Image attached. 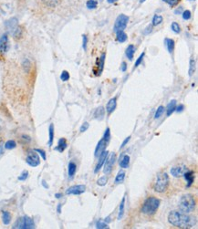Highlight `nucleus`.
Wrapping results in <instances>:
<instances>
[{
  "label": "nucleus",
  "instance_id": "nucleus-19",
  "mask_svg": "<svg viewBox=\"0 0 198 229\" xmlns=\"http://www.w3.org/2000/svg\"><path fill=\"white\" fill-rule=\"evenodd\" d=\"M134 53H135V47L133 45H129L126 49V51H125V54L127 56V58L130 60H132L133 59V56H134Z\"/></svg>",
  "mask_w": 198,
  "mask_h": 229
},
{
  "label": "nucleus",
  "instance_id": "nucleus-52",
  "mask_svg": "<svg viewBox=\"0 0 198 229\" xmlns=\"http://www.w3.org/2000/svg\"><path fill=\"white\" fill-rule=\"evenodd\" d=\"M42 184H43V186H44V187L49 188V185H47V184H46V182H45V181H43V182H42Z\"/></svg>",
  "mask_w": 198,
  "mask_h": 229
},
{
  "label": "nucleus",
  "instance_id": "nucleus-30",
  "mask_svg": "<svg viewBox=\"0 0 198 229\" xmlns=\"http://www.w3.org/2000/svg\"><path fill=\"white\" fill-rule=\"evenodd\" d=\"M103 115H104V108H103V107H100V108H98V109L95 111V113H94L95 118H97V119L102 118Z\"/></svg>",
  "mask_w": 198,
  "mask_h": 229
},
{
  "label": "nucleus",
  "instance_id": "nucleus-47",
  "mask_svg": "<svg viewBox=\"0 0 198 229\" xmlns=\"http://www.w3.org/2000/svg\"><path fill=\"white\" fill-rule=\"evenodd\" d=\"M120 69H121V71H126V69H127V64H126V62H122L121 63V66H120Z\"/></svg>",
  "mask_w": 198,
  "mask_h": 229
},
{
  "label": "nucleus",
  "instance_id": "nucleus-29",
  "mask_svg": "<svg viewBox=\"0 0 198 229\" xmlns=\"http://www.w3.org/2000/svg\"><path fill=\"white\" fill-rule=\"evenodd\" d=\"M86 6L89 9H95L98 6V1L97 0H88Z\"/></svg>",
  "mask_w": 198,
  "mask_h": 229
},
{
  "label": "nucleus",
  "instance_id": "nucleus-49",
  "mask_svg": "<svg viewBox=\"0 0 198 229\" xmlns=\"http://www.w3.org/2000/svg\"><path fill=\"white\" fill-rule=\"evenodd\" d=\"M130 139H131V136H129V137H127V138H126L125 140L123 141V142H122V144L120 145V148H122V147H124V146L126 145V143H127V142H128V141H130Z\"/></svg>",
  "mask_w": 198,
  "mask_h": 229
},
{
  "label": "nucleus",
  "instance_id": "nucleus-45",
  "mask_svg": "<svg viewBox=\"0 0 198 229\" xmlns=\"http://www.w3.org/2000/svg\"><path fill=\"white\" fill-rule=\"evenodd\" d=\"M82 37H83V49H84V50H87V41H88V38H87V36H85V35H83Z\"/></svg>",
  "mask_w": 198,
  "mask_h": 229
},
{
  "label": "nucleus",
  "instance_id": "nucleus-43",
  "mask_svg": "<svg viewBox=\"0 0 198 229\" xmlns=\"http://www.w3.org/2000/svg\"><path fill=\"white\" fill-rule=\"evenodd\" d=\"M90 127V124L88 123V122H84L83 124H82V126L80 127V131L81 132H84V131H86Z\"/></svg>",
  "mask_w": 198,
  "mask_h": 229
},
{
  "label": "nucleus",
  "instance_id": "nucleus-57",
  "mask_svg": "<svg viewBox=\"0 0 198 229\" xmlns=\"http://www.w3.org/2000/svg\"><path fill=\"white\" fill-rule=\"evenodd\" d=\"M145 0H141V3H143V2H144Z\"/></svg>",
  "mask_w": 198,
  "mask_h": 229
},
{
  "label": "nucleus",
  "instance_id": "nucleus-23",
  "mask_svg": "<svg viewBox=\"0 0 198 229\" xmlns=\"http://www.w3.org/2000/svg\"><path fill=\"white\" fill-rule=\"evenodd\" d=\"M2 221L4 223V225H8L11 221V216L9 214V212L7 211H4L2 213Z\"/></svg>",
  "mask_w": 198,
  "mask_h": 229
},
{
  "label": "nucleus",
  "instance_id": "nucleus-38",
  "mask_svg": "<svg viewBox=\"0 0 198 229\" xmlns=\"http://www.w3.org/2000/svg\"><path fill=\"white\" fill-rule=\"evenodd\" d=\"M144 55H145V53L144 52H143L141 55H140V57L137 59V60H136V62L134 64V68H137L140 64L142 63V61H143V60H144Z\"/></svg>",
  "mask_w": 198,
  "mask_h": 229
},
{
  "label": "nucleus",
  "instance_id": "nucleus-51",
  "mask_svg": "<svg viewBox=\"0 0 198 229\" xmlns=\"http://www.w3.org/2000/svg\"><path fill=\"white\" fill-rule=\"evenodd\" d=\"M60 207H61V204H59V205H58V213H61V210H60Z\"/></svg>",
  "mask_w": 198,
  "mask_h": 229
},
{
  "label": "nucleus",
  "instance_id": "nucleus-44",
  "mask_svg": "<svg viewBox=\"0 0 198 229\" xmlns=\"http://www.w3.org/2000/svg\"><path fill=\"white\" fill-rule=\"evenodd\" d=\"M35 152H37V153H39L42 156V158H43V160H46L47 159V157H46V153L43 151V150H40V149H35Z\"/></svg>",
  "mask_w": 198,
  "mask_h": 229
},
{
  "label": "nucleus",
  "instance_id": "nucleus-36",
  "mask_svg": "<svg viewBox=\"0 0 198 229\" xmlns=\"http://www.w3.org/2000/svg\"><path fill=\"white\" fill-rule=\"evenodd\" d=\"M163 2H165V3H167V4H168V5H169L171 7H172L177 6L181 0H163Z\"/></svg>",
  "mask_w": 198,
  "mask_h": 229
},
{
  "label": "nucleus",
  "instance_id": "nucleus-27",
  "mask_svg": "<svg viewBox=\"0 0 198 229\" xmlns=\"http://www.w3.org/2000/svg\"><path fill=\"white\" fill-rule=\"evenodd\" d=\"M195 70H196V61H195V59L192 58L190 60V67H189V77H192L195 73Z\"/></svg>",
  "mask_w": 198,
  "mask_h": 229
},
{
  "label": "nucleus",
  "instance_id": "nucleus-59",
  "mask_svg": "<svg viewBox=\"0 0 198 229\" xmlns=\"http://www.w3.org/2000/svg\"><path fill=\"white\" fill-rule=\"evenodd\" d=\"M191 1H193V0H191Z\"/></svg>",
  "mask_w": 198,
  "mask_h": 229
},
{
  "label": "nucleus",
  "instance_id": "nucleus-56",
  "mask_svg": "<svg viewBox=\"0 0 198 229\" xmlns=\"http://www.w3.org/2000/svg\"><path fill=\"white\" fill-rule=\"evenodd\" d=\"M3 153V150H2V145H0V154Z\"/></svg>",
  "mask_w": 198,
  "mask_h": 229
},
{
  "label": "nucleus",
  "instance_id": "nucleus-3",
  "mask_svg": "<svg viewBox=\"0 0 198 229\" xmlns=\"http://www.w3.org/2000/svg\"><path fill=\"white\" fill-rule=\"evenodd\" d=\"M160 205V200L155 196H150L144 201L142 206L143 214L147 216H153L156 213Z\"/></svg>",
  "mask_w": 198,
  "mask_h": 229
},
{
  "label": "nucleus",
  "instance_id": "nucleus-26",
  "mask_svg": "<svg viewBox=\"0 0 198 229\" xmlns=\"http://www.w3.org/2000/svg\"><path fill=\"white\" fill-rule=\"evenodd\" d=\"M124 178H125V173L123 171H120L115 178V184H121L123 181H124Z\"/></svg>",
  "mask_w": 198,
  "mask_h": 229
},
{
  "label": "nucleus",
  "instance_id": "nucleus-10",
  "mask_svg": "<svg viewBox=\"0 0 198 229\" xmlns=\"http://www.w3.org/2000/svg\"><path fill=\"white\" fill-rule=\"evenodd\" d=\"M86 191V186L83 184H79V185H74L71 186L69 188H68L66 191V194H75V195H79L83 193Z\"/></svg>",
  "mask_w": 198,
  "mask_h": 229
},
{
  "label": "nucleus",
  "instance_id": "nucleus-37",
  "mask_svg": "<svg viewBox=\"0 0 198 229\" xmlns=\"http://www.w3.org/2000/svg\"><path fill=\"white\" fill-rule=\"evenodd\" d=\"M60 79H61L62 81H67V80H68V79H69V73H68L67 70H63L62 73H61V75H60Z\"/></svg>",
  "mask_w": 198,
  "mask_h": 229
},
{
  "label": "nucleus",
  "instance_id": "nucleus-2",
  "mask_svg": "<svg viewBox=\"0 0 198 229\" xmlns=\"http://www.w3.org/2000/svg\"><path fill=\"white\" fill-rule=\"evenodd\" d=\"M196 205V197L193 194L187 193L181 197L180 202H179V208L180 211L184 212L185 214L192 213Z\"/></svg>",
  "mask_w": 198,
  "mask_h": 229
},
{
  "label": "nucleus",
  "instance_id": "nucleus-18",
  "mask_svg": "<svg viewBox=\"0 0 198 229\" xmlns=\"http://www.w3.org/2000/svg\"><path fill=\"white\" fill-rule=\"evenodd\" d=\"M76 171H77V165L75 163L73 162H70L68 164V177L72 178L75 174H76Z\"/></svg>",
  "mask_w": 198,
  "mask_h": 229
},
{
  "label": "nucleus",
  "instance_id": "nucleus-11",
  "mask_svg": "<svg viewBox=\"0 0 198 229\" xmlns=\"http://www.w3.org/2000/svg\"><path fill=\"white\" fill-rule=\"evenodd\" d=\"M188 171V168L185 165L174 166L171 169V174L173 177H181L185 174V172Z\"/></svg>",
  "mask_w": 198,
  "mask_h": 229
},
{
  "label": "nucleus",
  "instance_id": "nucleus-14",
  "mask_svg": "<svg viewBox=\"0 0 198 229\" xmlns=\"http://www.w3.org/2000/svg\"><path fill=\"white\" fill-rule=\"evenodd\" d=\"M8 50V37L7 34H4L0 38V52L5 53Z\"/></svg>",
  "mask_w": 198,
  "mask_h": 229
},
{
  "label": "nucleus",
  "instance_id": "nucleus-17",
  "mask_svg": "<svg viewBox=\"0 0 198 229\" xmlns=\"http://www.w3.org/2000/svg\"><path fill=\"white\" fill-rule=\"evenodd\" d=\"M67 146H68V144H67L66 139L65 138H60L59 140V142H58V146L55 148V150L56 151H59V153H62V152L65 151Z\"/></svg>",
  "mask_w": 198,
  "mask_h": 229
},
{
  "label": "nucleus",
  "instance_id": "nucleus-21",
  "mask_svg": "<svg viewBox=\"0 0 198 229\" xmlns=\"http://www.w3.org/2000/svg\"><path fill=\"white\" fill-rule=\"evenodd\" d=\"M130 165V156L124 155L121 161H120V166L123 169H127Z\"/></svg>",
  "mask_w": 198,
  "mask_h": 229
},
{
  "label": "nucleus",
  "instance_id": "nucleus-22",
  "mask_svg": "<svg viewBox=\"0 0 198 229\" xmlns=\"http://www.w3.org/2000/svg\"><path fill=\"white\" fill-rule=\"evenodd\" d=\"M175 108H176V101L172 100L167 105V116H170L172 114V112L175 111Z\"/></svg>",
  "mask_w": 198,
  "mask_h": 229
},
{
  "label": "nucleus",
  "instance_id": "nucleus-35",
  "mask_svg": "<svg viewBox=\"0 0 198 229\" xmlns=\"http://www.w3.org/2000/svg\"><path fill=\"white\" fill-rule=\"evenodd\" d=\"M107 182H108L107 176H102V177H101V178L97 181V184L100 185V186H104V185H106Z\"/></svg>",
  "mask_w": 198,
  "mask_h": 229
},
{
  "label": "nucleus",
  "instance_id": "nucleus-54",
  "mask_svg": "<svg viewBox=\"0 0 198 229\" xmlns=\"http://www.w3.org/2000/svg\"><path fill=\"white\" fill-rule=\"evenodd\" d=\"M44 1H46V2H48V3H52V2H55L56 0H44Z\"/></svg>",
  "mask_w": 198,
  "mask_h": 229
},
{
  "label": "nucleus",
  "instance_id": "nucleus-53",
  "mask_svg": "<svg viewBox=\"0 0 198 229\" xmlns=\"http://www.w3.org/2000/svg\"><path fill=\"white\" fill-rule=\"evenodd\" d=\"M108 1V3H110V4H112V3H114V2H116V1H118V0H107Z\"/></svg>",
  "mask_w": 198,
  "mask_h": 229
},
{
  "label": "nucleus",
  "instance_id": "nucleus-24",
  "mask_svg": "<svg viewBox=\"0 0 198 229\" xmlns=\"http://www.w3.org/2000/svg\"><path fill=\"white\" fill-rule=\"evenodd\" d=\"M116 35H117V40L120 43H123L127 40V34L124 31H118L116 32Z\"/></svg>",
  "mask_w": 198,
  "mask_h": 229
},
{
  "label": "nucleus",
  "instance_id": "nucleus-32",
  "mask_svg": "<svg viewBox=\"0 0 198 229\" xmlns=\"http://www.w3.org/2000/svg\"><path fill=\"white\" fill-rule=\"evenodd\" d=\"M163 22V17L160 15H155L153 18V26H158Z\"/></svg>",
  "mask_w": 198,
  "mask_h": 229
},
{
  "label": "nucleus",
  "instance_id": "nucleus-34",
  "mask_svg": "<svg viewBox=\"0 0 198 229\" xmlns=\"http://www.w3.org/2000/svg\"><path fill=\"white\" fill-rule=\"evenodd\" d=\"M163 112H164V107H163V106H160L158 109H157L156 112H155L154 118H155V119H158V118H160V117L163 115Z\"/></svg>",
  "mask_w": 198,
  "mask_h": 229
},
{
  "label": "nucleus",
  "instance_id": "nucleus-31",
  "mask_svg": "<svg viewBox=\"0 0 198 229\" xmlns=\"http://www.w3.org/2000/svg\"><path fill=\"white\" fill-rule=\"evenodd\" d=\"M16 143L14 140L7 141L6 142V144H5V148L7 149V150H12L14 148H16Z\"/></svg>",
  "mask_w": 198,
  "mask_h": 229
},
{
  "label": "nucleus",
  "instance_id": "nucleus-8",
  "mask_svg": "<svg viewBox=\"0 0 198 229\" xmlns=\"http://www.w3.org/2000/svg\"><path fill=\"white\" fill-rule=\"evenodd\" d=\"M115 161H116V154L114 153H111L110 156H107V159L104 163V170H103L105 174H109L111 172Z\"/></svg>",
  "mask_w": 198,
  "mask_h": 229
},
{
  "label": "nucleus",
  "instance_id": "nucleus-50",
  "mask_svg": "<svg viewBox=\"0 0 198 229\" xmlns=\"http://www.w3.org/2000/svg\"><path fill=\"white\" fill-rule=\"evenodd\" d=\"M181 12H182V7H180V8H178V9H176V10L174 11L175 14H180Z\"/></svg>",
  "mask_w": 198,
  "mask_h": 229
},
{
  "label": "nucleus",
  "instance_id": "nucleus-5",
  "mask_svg": "<svg viewBox=\"0 0 198 229\" xmlns=\"http://www.w3.org/2000/svg\"><path fill=\"white\" fill-rule=\"evenodd\" d=\"M35 227V223L32 218L28 217H20L14 225L13 228L32 229Z\"/></svg>",
  "mask_w": 198,
  "mask_h": 229
},
{
  "label": "nucleus",
  "instance_id": "nucleus-12",
  "mask_svg": "<svg viewBox=\"0 0 198 229\" xmlns=\"http://www.w3.org/2000/svg\"><path fill=\"white\" fill-rule=\"evenodd\" d=\"M108 153H108L107 151H104V152H102V153L100 154V156H99V162H98L97 165L95 167V170H94V173H95V174H97V173L101 170V168L103 166L104 163H105L106 159H107Z\"/></svg>",
  "mask_w": 198,
  "mask_h": 229
},
{
  "label": "nucleus",
  "instance_id": "nucleus-20",
  "mask_svg": "<svg viewBox=\"0 0 198 229\" xmlns=\"http://www.w3.org/2000/svg\"><path fill=\"white\" fill-rule=\"evenodd\" d=\"M165 46L168 50V52L172 54V51L174 50V40L172 38H165Z\"/></svg>",
  "mask_w": 198,
  "mask_h": 229
},
{
  "label": "nucleus",
  "instance_id": "nucleus-15",
  "mask_svg": "<svg viewBox=\"0 0 198 229\" xmlns=\"http://www.w3.org/2000/svg\"><path fill=\"white\" fill-rule=\"evenodd\" d=\"M116 106H117V99L116 98L111 99L106 105V112H108V114L112 113L116 109Z\"/></svg>",
  "mask_w": 198,
  "mask_h": 229
},
{
  "label": "nucleus",
  "instance_id": "nucleus-41",
  "mask_svg": "<svg viewBox=\"0 0 198 229\" xmlns=\"http://www.w3.org/2000/svg\"><path fill=\"white\" fill-rule=\"evenodd\" d=\"M27 176H28V172H27V171H24V172L18 176V180H19V181H25V180L27 178Z\"/></svg>",
  "mask_w": 198,
  "mask_h": 229
},
{
  "label": "nucleus",
  "instance_id": "nucleus-4",
  "mask_svg": "<svg viewBox=\"0 0 198 229\" xmlns=\"http://www.w3.org/2000/svg\"><path fill=\"white\" fill-rule=\"evenodd\" d=\"M169 176L166 173H160L155 182L153 183V190L157 193H163L167 190L169 185Z\"/></svg>",
  "mask_w": 198,
  "mask_h": 229
},
{
  "label": "nucleus",
  "instance_id": "nucleus-16",
  "mask_svg": "<svg viewBox=\"0 0 198 229\" xmlns=\"http://www.w3.org/2000/svg\"><path fill=\"white\" fill-rule=\"evenodd\" d=\"M183 176H185V179L187 182V187H190L194 184V181H195V174H194V172L188 170L187 172H185V174Z\"/></svg>",
  "mask_w": 198,
  "mask_h": 229
},
{
  "label": "nucleus",
  "instance_id": "nucleus-7",
  "mask_svg": "<svg viewBox=\"0 0 198 229\" xmlns=\"http://www.w3.org/2000/svg\"><path fill=\"white\" fill-rule=\"evenodd\" d=\"M26 162L31 167H37L38 165H40V158L37 152H30L26 156Z\"/></svg>",
  "mask_w": 198,
  "mask_h": 229
},
{
  "label": "nucleus",
  "instance_id": "nucleus-42",
  "mask_svg": "<svg viewBox=\"0 0 198 229\" xmlns=\"http://www.w3.org/2000/svg\"><path fill=\"white\" fill-rule=\"evenodd\" d=\"M182 16H183V18H184L185 20H188V19L191 18V12H190L189 10H185V11L183 12Z\"/></svg>",
  "mask_w": 198,
  "mask_h": 229
},
{
  "label": "nucleus",
  "instance_id": "nucleus-55",
  "mask_svg": "<svg viewBox=\"0 0 198 229\" xmlns=\"http://www.w3.org/2000/svg\"><path fill=\"white\" fill-rule=\"evenodd\" d=\"M57 198H60V196H61V194L60 193H56V195H55Z\"/></svg>",
  "mask_w": 198,
  "mask_h": 229
},
{
  "label": "nucleus",
  "instance_id": "nucleus-13",
  "mask_svg": "<svg viewBox=\"0 0 198 229\" xmlns=\"http://www.w3.org/2000/svg\"><path fill=\"white\" fill-rule=\"evenodd\" d=\"M106 147H107V141L103 138L101 139L100 141L98 142L97 146H96V149H95V156L96 157L100 156L101 153L105 151Z\"/></svg>",
  "mask_w": 198,
  "mask_h": 229
},
{
  "label": "nucleus",
  "instance_id": "nucleus-1",
  "mask_svg": "<svg viewBox=\"0 0 198 229\" xmlns=\"http://www.w3.org/2000/svg\"><path fill=\"white\" fill-rule=\"evenodd\" d=\"M169 223L179 228H190L193 227L196 221L194 217L188 216L182 211H172L168 216Z\"/></svg>",
  "mask_w": 198,
  "mask_h": 229
},
{
  "label": "nucleus",
  "instance_id": "nucleus-25",
  "mask_svg": "<svg viewBox=\"0 0 198 229\" xmlns=\"http://www.w3.org/2000/svg\"><path fill=\"white\" fill-rule=\"evenodd\" d=\"M124 205H125V197L122 198L120 204V208H119V215H118V219L120 220L122 217H123V214H124Z\"/></svg>",
  "mask_w": 198,
  "mask_h": 229
},
{
  "label": "nucleus",
  "instance_id": "nucleus-9",
  "mask_svg": "<svg viewBox=\"0 0 198 229\" xmlns=\"http://www.w3.org/2000/svg\"><path fill=\"white\" fill-rule=\"evenodd\" d=\"M104 61H105V53H103L101 56V58H99L96 61L95 67L93 69V72L95 73V75L100 76L101 74L103 68H104Z\"/></svg>",
  "mask_w": 198,
  "mask_h": 229
},
{
  "label": "nucleus",
  "instance_id": "nucleus-40",
  "mask_svg": "<svg viewBox=\"0 0 198 229\" xmlns=\"http://www.w3.org/2000/svg\"><path fill=\"white\" fill-rule=\"evenodd\" d=\"M103 139L108 142L110 139H111V131H110V128H107L105 131V133H104V137Z\"/></svg>",
  "mask_w": 198,
  "mask_h": 229
},
{
  "label": "nucleus",
  "instance_id": "nucleus-28",
  "mask_svg": "<svg viewBox=\"0 0 198 229\" xmlns=\"http://www.w3.org/2000/svg\"><path fill=\"white\" fill-rule=\"evenodd\" d=\"M49 133H50V137H49V145L51 146L53 143V140H54V125H53L52 123L50 125Z\"/></svg>",
  "mask_w": 198,
  "mask_h": 229
},
{
  "label": "nucleus",
  "instance_id": "nucleus-46",
  "mask_svg": "<svg viewBox=\"0 0 198 229\" xmlns=\"http://www.w3.org/2000/svg\"><path fill=\"white\" fill-rule=\"evenodd\" d=\"M184 109H185V106H184L183 104H180L177 108H175V111H176L177 112H183Z\"/></svg>",
  "mask_w": 198,
  "mask_h": 229
},
{
  "label": "nucleus",
  "instance_id": "nucleus-39",
  "mask_svg": "<svg viewBox=\"0 0 198 229\" xmlns=\"http://www.w3.org/2000/svg\"><path fill=\"white\" fill-rule=\"evenodd\" d=\"M96 228H99V229L108 228V225H107L106 223L101 222V221H99V222L96 224Z\"/></svg>",
  "mask_w": 198,
  "mask_h": 229
},
{
  "label": "nucleus",
  "instance_id": "nucleus-6",
  "mask_svg": "<svg viewBox=\"0 0 198 229\" xmlns=\"http://www.w3.org/2000/svg\"><path fill=\"white\" fill-rule=\"evenodd\" d=\"M128 22H129V17H127L124 14L120 15L119 17L116 18V21H115V24H114V27H113L114 32L123 31L126 28Z\"/></svg>",
  "mask_w": 198,
  "mask_h": 229
},
{
  "label": "nucleus",
  "instance_id": "nucleus-33",
  "mask_svg": "<svg viewBox=\"0 0 198 229\" xmlns=\"http://www.w3.org/2000/svg\"><path fill=\"white\" fill-rule=\"evenodd\" d=\"M171 28H172V31L174 33H176V34L180 33V31H181V27H180V26L177 22H172V25H171Z\"/></svg>",
  "mask_w": 198,
  "mask_h": 229
},
{
  "label": "nucleus",
  "instance_id": "nucleus-58",
  "mask_svg": "<svg viewBox=\"0 0 198 229\" xmlns=\"http://www.w3.org/2000/svg\"><path fill=\"white\" fill-rule=\"evenodd\" d=\"M0 131H1V129H0Z\"/></svg>",
  "mask_w": 198,
  "mask_h": 229
},
{
  "label": "nucleus",
  "instance_id": "nucleus-48",
  "mask_svg": "<svg viewBox=\"0 0 198 229\" xmlns=\"http://www.w3.org/2000/svg\"><path fill=\"white\" fill-rule=\"evenodd\" d=\"M152 29H153V26H148L147 27H146V30H144V34H149V33H151L152 32Z\"/></svg>",
  "mask_w": 198,
  "mask_h": 229
}]
</instances>
